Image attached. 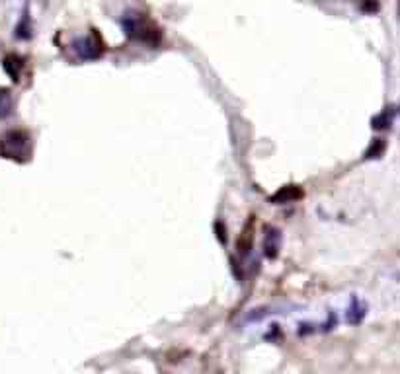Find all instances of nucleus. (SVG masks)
Returning a JSON list of instances; mask_svg holds the SVG:
<instances>
[{
	"label": "nucleus",
	"instance_id": "6e6552de",
	"mask_svg": "<svg viewBox=\"0 0 400 374\" xmlns=\"http://www.w3.org/2000/svg\"><path fill=\"white\" fill-rule=\"evenodd\" d=\"M16 35L18 37H22V40H28V37L32 35V32H30V25H28V18H24V22H20V25H18V30H16Z\"/></svg>",
	"mask_w": 400,
	"mask_h": 374
},
{
	"label": "nucleus",
	"instance_id": "39448f33",
	"mask_svg": "<svg viewBox=\"0 0 400 374\" xmlns=\"http://www.w3.org/2000/svg\"><path fill=\"white\" fill-rule=\"evenodd\" d=\"M278 250H279V234L276 230H271V234L266 236V253H268L270 258H273V255L278 253Z\"/></svg>",
	"mask_w": 400,
	"mask_h": 374
},
{
	"label": "nucleus",
	"instance_id": "0eeeda50",
	"mask_svg": "<svg viewBox=\"0 0 400 374\" xmlns=\"http://www.w3.org/2000/svg\"><path fill=\"white\" fill-rule=\"evenodd\" d=\"M297 197H301V193L293 189V187H286V189H281L278 195L273 197V201H279V203H286V201H293Z\"/></svg>",
	"mask_w": 400,
	"mask_h": 374
},
{
	"label": "nucleus",
	"instance_id": "423d86ee",
	"mask_svg": "<svg viewBox=\"0 0 400 374\" xmlns=\"http://www.w3.org/2000/svg\"><path fill=\"white\" fill-rule=\"evenodd\" d=\"M363 314H365V306H363L360 301H355V298H353V302H351V308H350L351 324H358L361 318H363Z\"/></svg>",
	"mask_w": 400,
	"mask_h": 374
},
{
	"label": "nucleus",
	"instance_id": "f03ea898",
	"mask_svg": "<svg viewBox=\"0 0 400 374\" xmlns=\"http://www.w3.org/2000/svg\"><path fill=\"white\" fill-rule=\"evenodd\" d=\"M74 51L82 59H98L102 55V47L98 43H94L92 37H82V40L74 41Z\"/></svg>",
	"mask_w": 400,
	"mask_h": 374
},
{
	"label": "nucleus",
	"instance_id": "7ed1b4c3",
	"mask_svg": "<svg viewBox=\"0 0 400 374\" xmlns=\"http://www.w3.org/2000/svg\"><path fill=\"white\" fill-rule=\"evenodd\" d=\"M12 109H14V99H12L10 90L0 88V119L10 117V115H12Z\"/></svg>",
	"mask_w": 400,
	"mask_h": 374
},
{
	"label": "nucleus",
	"instance_id": "f257e3e1",
	"mask_svg": "<svg viewBox=\"0 0 400 374\" xmlns=\"http://www.w3.org/2000/svg\"><path fill=\"white\" fill-rule=\"evenodd\" d=\"M0 152L4 158L12 160H25L30 155V137L24 131H10L0 143Z\"/></svg>",
	"mask_w": 400,
	"mask_h": 374
},
{
	"label": "nucleus",
	"instance_id": "20e7f679",
	"mask_svg": "<svg viewBox=\"0 0 400 374\" xmlns=\"http://www.w3.org/2000/svg\"><path fill=\"white\" fill-rule=\"evenodd\" d=\"M22 59L16 57V55H8L4 59V71L12 76V80L18 82L20 80V71H22Z\"/></svg>",
	"mask_w": 400,
	"mask_h": 374
}]
</instances>
